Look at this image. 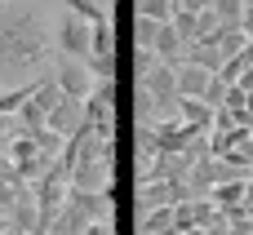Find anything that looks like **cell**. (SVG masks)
I'll use <instances>...</instances> for the list:
<instances>
[{"mask_svg":"<svg viewBox=\"0 0 253 235\" xmlns=\"http://www.w3.org/2000/svg\"><path fill=\"white\" fill-rule=\"evenodd\" d=\"M44 53H49V36L40 27V13L36 9H0V62L31 71L44 62Z\"/></svg>","mask_w":253,"mask_h":235,"instance_id":"1","label":"cell"},{"mask_svg":"<svg viewBox=\"0 0 253 235\" xmlns=\"http://www.w3.org/2000/svg\"><path fill=\"white\" fill-rule=\"evenodd\" d=\"M53 84H58L62 98H76V102H84V98L93 93V80L84 76V67H80L76 58H58V67H53Z\"/></svg>","mask_w":253,"mask_h":235,"instance_id":"2","label":"cell"},{"mask_svg":"<svg viewBox=\"0 0 253 235\" xmlns=\"http://www.w3.org/2000/svg\"><path fill=\"white\" fill-rule=\"evenodd\" d=\"M89 36H93V27L89 22H80L76 13H67L62 22H58V44H62V53L67 58H89Z\"/></svg>","mask_w":253,"mask_h":235,"instance_id":"3","label":"cell"},{"mask_svg":"<svg viewBox=\"0 0 253 235\" xmlns=\"http://www.w3.org/2000/svg\"><path fill=\"white\" fill-rule=\"evenodd\" d=\"M209 84H213V76H209L205 67H191V62H178V67H173V89H178V98L205 102Z\"/></svg>","mask_w":253,"mask_h":235,"instance_id":"4","label":"cell"},{"mask_svg":"<svg viewBox=\"0 0 253 235\" xmlns=\"http://www.w3.org/2000/svg\"><path fill=\"white\" fill-rule=\"evenodd\" d=\"M142 89H147V98H151V107L156 111H173V102H178V89H173V67H156L147 80H138Z\"/></svg>","mask_w":253,"mask_h":235,"instance_id":"5","label":"cell"},{"mask_svg":"<svg viewBox=\"0 0 253 235\" xmlns=\"http://www.w3.org/2000/svg\"><path fill=\"white\" fill-rule=\"evenodd\" d=\"M173 111H178V120H182L187 129H196V133H209V129H213V111H209L205 102L178 98V102H173Z\"/></svg>","mask_w":253,"mask_h":235,"instance_id":"6","label":"cell"},{"mask_svg":"<svg viewBox=\"0 0 253 235\" xmlns=\"http://www.w3.org/2000/svg\"><path fill=\"white\" fill-rule=\"evenodd\" d=\"M138 235H178L173 231V209H151L138 218Z\"/></svg>","mask_w":253,"mask_h":235,"instance_id":"7","label":"cell"},{"mask_svg":"<svg viewBox=\"0 0 253 235\" xmlns=\"http://www.w3.org/2000/svg\"><path fill=\"white\" fill-rule=\"evenodd\" d=\"M67 13H76L80 22H89V27H98V22H111V13H107V0H67Z\"/></svg>","mask_w":253,"mask_h":235,"instance_id":"8","label":"cell"},{"mask_svg":"<svg viewBox=\"0 0 253 235\" xmlns=\"http://www.w3.org/2000/svg\"><path fill=\"white\" fill-rule=\"evenodd\" d=\"M89 58H116V27L111 22H98L93 36H89Z\"/></svg>","mask_w":253,"mask_h":235,"instance_id":"9","label":"cell"},{"mask_svg":"<svg viewBox=\"0 0 253 235\" xmlns=\"http://www.w3.org/2000/svg\"><path fill=\"white\" fill-rule=\"evenodd\" d=\"M133 13L142 18V22H169L173 18V0H133Z\"/></svg>","mask_w":253,"mask_h":235,"instance_id":"10","label":"cell"},{"mask_svg":"<svg viewBox=\"0 0 253 235\" xmlns=\"http://www.w3.org/2000/svg\"><path fill=\"white\" fill-rule=\"evenodd\" d=\"M31 93H36V80H27V84H18V89H4V93H0V116H18V107H22Z\"/></svg>","mask_w":253,"mask_h":235,"instance_id":"11","label":"cell"},{"mask_svg":"<svg viewBox=\"0 0 253 235\" xmlns=\"http://www.w3.org/2000/svg\"><path fill=\"white\" fill-rule=\"evenodd\" d=\"M156 67H160V62H156V53H151V49H138V62H133V71H138V80H147V76H151Z\"/></svg>","mask_w":253,"mask_h":235,"instance_id":"12","label":"cell"},{"mask_svg":"<svg viewBox=\"0 0 253 235\" xmlns=\"http://www.w3.org/2000/svg\"><path fill=\"white\" fill-rule=\"evenodd\" d=\"M151 36H156V22H142V18H138V27H133V40H138V49H151Z\"/></svg>","mask_w":253,"mask_h":235,"instance_id":"13","label":"cell"},{"mask_svg":"<svg viewBox=\"0 0 253 235\" xmlns=\"http://www.w3.org/2000/svg\"><path fill=\"white\" fill-rule=\"evenodd\" d=\"M213 0H173V9H187V13H205Z\"/></svg>","mask_w":253,"mask_h":235,"instance_id":"14","label":"cell"},{"mask_svg":"<svg viewBox=\"0 0 253 235\" xmlns=\"http://www.w3.org/2000/svg\"><path fill=\"white\" fill-rule=\"evenodd\" d=\"M236 84H240L245 93H253V62H249V67H245V71H240V76H236Z\"/></svg>","mask_w":253,"mask_h":235,"instance_id":"15","label":"cell"},{"mask_svg":"<svg viewBox=\"0 0 253 235\" xmlns=\"http://www.w3.org/2000/svg\"><path fill=\"white\" fill-rule=\"evenodd\" d=\"M80 235H111V222H89Z\"/></svg>","mask_w":253,"mask_h":235,"instance_id":"16","label":"cell"},{"mask_svg":"<svg viewBox=\"0 0 253 235\" xmlns=\"http://www.w3.org/2000/svg\"><path fill=\"white\" fill-rule=\"evenodd\" d=\"M0 182H13V164H9V156H0Z\"/></svg>","mask_w":253,"mask_h":235,"instance_id":"17","label":"cell"},{"mask_svg":"<svg viewBox=\"0 0 253 235\" xmlns=\"http://www.w3.org/2000/svg\"><path fill=\"white\" fill-rule=\"evenodd\" d=\"M245 209H253V178H245Z\"/></svg>","mask_w":253,"mask_h":235,"instance_id":"18","label":"cell"},{"mask_svg":"<svg viewBox=\"0 0 253 235\" xmlns=\"http://www.w3.org/2000/svg\"><path fill=\"white\" fill-rule=\"evenodd\" d=\"M245 4H253V0H245Z\"/></svg>","mask_w":253,"mask_h":235,"instance_id":"19","label":"cell"},{"mask_svg":"<svg viewBox=\"0 0 253 235\" xmlns=\"http://www.w3.org/2000/svg\"><path fill=\"white\" fill-rule=\"evenodd\" d=\"M0 93H4V89H0Z\"/></svg>","mask_w":253,"mask_h":235,"instance_id":"20","label":"cell"}]
</instances>
